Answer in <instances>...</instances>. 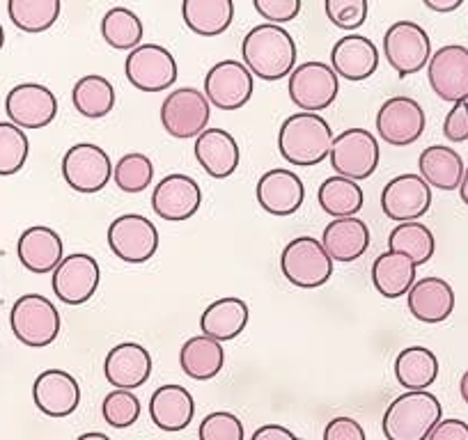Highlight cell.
<instances>
[{
    "mask_svg": "<svg viewBox=\"0 0 468 440\" xmlns=\"http://www.w3.org/2000/svg\"><path fill=\"white\" fill-rule=\"evenodd\" d=\"M418 170L420 177L425 179L430 188H439V191H457L462 186L463 179V165L459 152L445 145H431L422 150L420 159H418Z\"/></svg>",
    "mask_w": 468,
    "mask_h": 440,
    "instance_id": "cell-30",
    "label": "cell"
},
{
    "mask_svg": "<svg viewBox=\"0 0 468 440\" xmlns=\"http://www.w3.org/2000/svg\"><path fill=\"white\" fill-rule=\"evenodd\" d=\"M154 179V165H152L150 156L141 154V152H132L124 154L122 159L112 165V182L117 188L124 193H143Z\"/></svg>",
    "mask_w": 468,
    "mask_h": 440,
    "instance_id": "cell-40",
    "label": "cell"
},
{
    "mask_svg": "<svg viewBox=\"0 0 468 440\" xmlns=\"http://www.w3.org/2000/svg\"><path fill=\"white\" fill-rule=\"evenodd\" d=\"M388 250L390 253L407 255L416 267H422V264H427L434 257L436 239L430 227L422 225L420 220L399 223L388 235Z\"/></svg>",
    "mask_w": 468,
    "mask_h": 440,
    "instance_id": "cell-37",
    "label": "cell"
},
{
    "mask_svg": "<svg viewBox=\"0 0 468 440\" xmlns=\"http://www.w3.org/2000/svg\"><path fill=\"white\" fill-rule=\"evenodd\" d=\"M287 92H290L292 103L301 108V113L319 115V110H326L335 101L337 92H340V79L331 69V65L310 60L294 67Z\"/></svg>",
    "mask_w": 468,
    "mask_h": 440,
    "instance_id": "cell-7",
    "label": "cell"
},
{
    "mask_svg": "<svg viewBox=\"0 0 468 440\" xmlns=\"http://www.w3.org/2000/svg\"><path fill=\"white\" fill-rule=\"evenodd\" d=\"M322 246L333 262H356L370 248V227L358 215L335 218L324 227Z\"/></svg>",
    "mask_w": 468,
    "mask_h": 440,
    "instance_id": "cell-26",
    "label": "cell"
},
{
    "mask_svg": "<svg viewBox=\"0 0 468 440\" xmlns=\"http://www.w3.org/2000/svg\"><path fill=\"white\" fill-rule=\"evenodd\" d=\"M62 177L76 193H99L112 177V163L106 150L92 142H79L62 156Z\"/></svg>",
    "mask_w": 468,
    "mask_h": 440,
    "instance_id": "cell-12",
    "label": "cell"
},
{
    "mask_svg": "<svg viewBox=\"0 0 468 440\" xmlns=\"http://www.w3.org/2000/svg\"><path fill=\"white\" fill-rule=\"evenodd\" d=\"M179 365H182V372L188 379L209 381L223 370L225 351L216 340L196 335V338L184 342L182 351H179Z\"/></svg>",
    "mask_w": 468,
    "mask_h": 440,
    "instance_id": "cell-34",
    "label": "cell"
},
{
    "mask_svg": "<svg viewBox=\"0 0 468 440\" xmlns=\"http://www.w3.org/2000/svg\"><path fill=\"white\" fill-rule=\"evenodd\" d=\"M129 83L141 92H165L177 83V60L161 44H141L124 62Z\"/></svg>",
    "mask_w": 468,
    "mask_h": 440,
    "instance_id": "cell-9",
    "label": "cell"
},
{
    "mask_svg": "<svg viewBox=\"0 0 468 440\" xmlns=\"http://www.w3.org/2000/svg\"><path fill=\"white\" fill-rule=\"evenodd\" d=\"M427 118L420 103L411 97H390L377 113V133L386 145L409 147L425 133Z\"/></svg>",
    "mask_w": 468,
    "mask_h": 440,
    "instance_id": "cell-13",
    "label": "cell"
},
{
    "mask_svg": "<svg viewBox=\"0 0 468 440\" xmlns=\"http://www.w3.org/2000/svg\"><path fill=\"white\" fill-rule=\"evenodd\" d=\"M260 206L267 214L285 218V215L296 214L305 200V186L301 177L292 170L273 168L260 177L258 188H255Z\"/></svg>",
    "mask_w": 468,
    "mask_h": 440,
    "instance_id": "cell-20",
    "label": "cell"
},
{
    "mask_svg": "<svg viewBox=\"0 0 468 440\" xmlns=\"http://www.w3.org/2000/svg\"><path fill=\"white\" fill-rule=\"evenodd\" d=\"M324 10L340 30H356L367 21V0H326Z\"/></svg>",
    "mask_w": 468,
    "mask_h": 440,
    "instance_id": "cell-44",
    "label": "cell"
},
{
    "mask_svg": "<svg viewBox=\"0 0 468 440\" xmlns=\"http://www.w3.org/2000/svg\"><path fill=\"white\" fill-rule=\"evenodd\" d=\"M143 21L138 19L136 12L129 7H112L101 19V37L103 42L117 51H129L141 47L143 42Z\"/></svg>",
    "mask_w": 468,
    "mask_h": 440,
    "instance_id": "cell-38",
    "label": "cell"
},
{
    "mask_svg": "<svg viewBox=\"0 0 468 440\" xmlns=\"http://www.w3.org/2000/svg\"><path fill=\"white\" fill-rule=\"evenodd\" d=\"M328 161H331V168L335 170L337 177L363 182V179L372 177L379 168V141L367 129H346L340 136L333 138Z\"/></svg>",
    "mask_w": 468,
    "mask_h": 440,
    "instance_id": "cell-5",
    "label": "cell"
},
{
    "mask_svg": "<svg viewBox=\"0 0 468 440\" xmlns=\"http://www.w3.org/2000/svg\"><path fill=\"white\" fill-rule=\"evenodd\" d=\"M253 7L267 24L281 26L299 16L301 0H253Z\"/></svg>",
    "mask_w": 468,
    "mask_h": 440,
    "instance_id": "cell-45",
    "label": "cell"
},
{
    "mask_svg": "<svg viewBox=\"0 0 468 440\" xmlns=\"http://www.w3.org/2000/svg\"><path fill=\"white\" fill-rule=\"evenodd\" d=\"M384 56L402 79L418 74L431 60L430 35L413 21H398L384 35Z\"/></svg>",
    "mask_w": 468,
    "mask_h": 440,
    "instance_id": "cell-10",
    "label": "cell"
},
{
    "mask_svg": "<svg viewBox=\"0 0 468 440\" xmlns=\"http://www.w3.org/2000/svg\"><path fill=\"white\" fill-rule=\"evenodd\" d=\"M333 138L331 124L322 115L294 113L281 124L278 150L290 165L313 168L331 154Z\"/></svg>",
    "mask_w": 468,
    "mask_h": 440,
    "instance_id": "cell-2",
    "label": "cell"
},
{
    "mask_svg": "<svg viewBox=\"0 0 468 440\" xmlns=\"http://www.w3.org/2000/svg\"><path fill=\"white\" fill-rule=\"evenodd\" d=\"M431 206V188L420 174H399L390 179L381 191V211L395 223L420 220Z\"/></svg>",
    "mask_w": 468,
    "mask_h": 440,
    "instance_id": "cell-16",
    "label": "cell"
},
{
    "mask_svg": "<svg viewBox=\"0 0 468 440\" xmlns=\"http://www.w3.org/2000/svg\"><path fill=\"white\" fill-rule=\"evenodd\" d=\"M71 103L83 118L101 120L115 106V88L106 76L88 74L76 80L71 89Z\"/></svg>",
    "mask_w": 468,
    "mask_h": 440,
    "instance_id": "cell-36",
    "label": "cell"
},
{
    "mask_svg": "<svg viewBox=\"0 0 468 440\" xmlns=\"http://www.w3.org/2000/svg\"><path fill=\"white\" fill-rule=\"evenodd\" d=\"M53 294L65 305L88 303L99 289L101 282V268L92 255L74 253L67 255L60 267L53 271Z\"/></svg>",
    "mask_w": 468,
    "mask_h": 440,
    "instance_id": "cell-18",
    "label": "cell"
},
{
    "mask_svg": "<svg viewBox=\"0 0 468 440\" xmlns=\"http://www.w3.org/2000/svg\"><path fill=\"white\" fill-rule=\"evenodd\" d=\"M250 440H299V435L294 431H290L287 426L281 424H264L260 426L258 431L253 434Z\"/></svg>",
    "mask_w": 468,
    "mask_h": 440,
    "instance_id": "cell-49",
    "label": "cell"
},
{
    "mask_svg": "<svg viewBox=\"0 0 468 440\" xmlns=\"http://www.w3.org/2000/svg\"><path fill=\"white\" fill-rule=\"evenodd\" d=\"M246 69L262 80H281L294 71L296 42L282 26L260 24L241 42Z\"/></svg>",
    "mask_w": 468,
    "mask_h": 440,
    "instance_id": "cell-1",
    "label": "cell"
},
{
    "mask_svg": "<svg viewBox=\"0 0 468 440\" xmlns=\"http://www.w3.org/2000/svg\"><path fill=\"white\" fill-rule=\"evenodd\" d=\"M101 413L112 429H129L141 417V399L132 390H112L103 399Z\"/></svg>",
    "mask_w": 468,
    "mask_h": 440,
    "instance_id": "cell-42",
    "label": "cell"
},
{
    "mask_svg": "<svg viewBox=\"0 0 468 440\" xmlns=\"http://www.w3.org/2000/svg\"><path fill=\"white\" fill-rule=\"evenodd\" d=\"M5 113L19 129H44L56 120L58 99L47 85L21 83L7 92Z\"/></svg>",
    "mask_w": 468,
    "mask_h": 440,
    "instance_id": "cell-17",
    "label": "cell"
},
{
    "mask_svg": "<svg viewBox=\"0 0 468 440\" xmlns=\"http://www.w3.org/2000/svg\"><path fill=\"white\" fill-rule=\"evenodd\" d=\"M108 246L122 262L145 264L159 250V230L145 215L124 214L108 227Z\"/></svg>",
    "mask_w": 468,
    "mask_h": 440,
    "instance_id": "cell-11",
    "label": "cell"
},
{
    "mask_svg": "<svg viewBox=\"0 0 468 440\" xmlns=\"http://www.w3.org/2000/svg\"><path fill=\"white\" fill-rule=\"evenodd\" d=\"M443 420V406L436 394L404 393L386 408L384 429L386 440H427L434 426Z\"/></svg>",
    "mask_w": 468,
    "mask_h": 440,
    "instance_id": "cell-3",
    "label": "cell"
},
{
    "mask_svg": "<svg viewBox=\"0 0 468 440\" xmlns=\"http://www.w3.org/2000/svg\"><path fill=\"white\" fill-rule=\"evenodd\" d=\"M33 399L44 415L67 417L80 403L79 381L65 370H47L35 379Z\"/></svg>",
    "mask_w": 468,
    "mask_h": 440,
    "instance_id": "cell-23",
    "label": "cell"
},
{
    "mask_svg": "<svg viewBox=\"0 0 468 440\" xmlns=\"http://www.w3.org/2000/svg\"><path fill=\"white\" fill-rule=\"evenodd\" d=\"M443 136L445 141L454 142V145L468 141V101L452 103V108L445 115Z\"/></svg>",
    "mask_w": 468,
    "mask_h": 440,
    "instance_id": "cell-46",
    "label": "cell"
},
{
    "mask_svg": "<svg viewBox=\"0 0 468 440\" xmlns=\"http://www.w3.org/2000/svg\"><path fill=\"white\" fill-rule=\"evenodd\" d=\"M205 97L218 110H239L253 97V74L239 60H220L207 71Z\"/></svg>",
    "mask_w": 468,
    "mask_h": 440,
    "instance_id": "cell-14",
    "label": "cell"
},
{
    "mask_svg": "<svg viewBox=\"0 0 468 440\" xmlns=\"http://www.w3.org/2000/svg\"><path fill=\"white\" fill-rule=\"evenodd\" d=\"M459 195H462V202L468 206V165L463 170V179H462V186H459Z\"/></svg>",
    "mask_w": 468,
    "mask_h": 440,
    "instance_id": "cell-51",
    "label": "cell"
},
{
    "mask_svg": "<svg viewBox=\"0 0 468 440\" xmlns=\"http://www.w3.org/2000/svg\"><path fill=\"white\" fill-rule=\"evenodd\" d=\"M196 415L193 394L182 385H161L150 399V417L161 431H184Z\"/></svg>",
    "mask_w": 468,
    "mask_h": 440,
    "instance_id": "cell-29",
    "label": "cell"
},
{
    "mask_svg": "<svg viewBox=\"0 0 468 440\" xmlns=\"http://www.w3.org/2000/svg\"><path fill=\"white\" fill-rule=\"evenodd\" d=\"M427 440H468V424L462 420H441Z\"/></svg>",
    "mask_w": 468,
    "mask_h": 440,
    "instance_id": "cell-48",
    "label": "cell"
},
{
    "mask_svg": "<svg viewBox=\"0 0 468 440\" xmlns=\"http://www.w3.org/2000/svg\"><path fill=\"white\" fill-rule=\"evenodd\" d=\"M459 393H462V399H463V403H468V370L463 372L462 381H459Z\"/></svg>",
    "mask_w": 468,
    "mask_h": 440,
    "instance_id": "cell-52",
    "label": "cell"
},
{
    "mask_svg": "<svg viewBox=\"0 0 468 440\" xmlns=\"http://www.w3.org/2000/svg\"><path fill=\"white\" fill-rule=\"evenodd\" d=\"M379 67V48L370 37L363 35H346L335 42L331 48V69L335 71L337 79L351 80H367Z\"/></svg>",
    "mask_w": 468,
    "mask_h": 440,
    "instance_id": "cell-22",
    "label": "cell"
},
{
    "mask_svg": "<svg viewBox=\"0 0 468 440\" xmlns=\"http://www.w3.org/2000/svg\"><path fill=\"white\" fill-rule=\"evenodd\" d=\"M5 47V30H3V26H0V48Z\"/></svg>",
    "mask_w": 468,
    "mask_h": 440,
    "instance_id": "cell-54",
    "label": "cell"
},
{
    "mask_svg": "<svg viewBox=\"0 0 468 440\" xmlns=\"http://www.w3.org/2000/svg\"><path fill=\"white\" fill-rule=\"evenodd\" d=\"M16 255L19 262L24 264L26 271L37 273H53L60 262L65 259V244H62L60 235L47 225H33L19 236L16 244Z\"/></svg>",
    "mask_w": 468,
    "mask_h": 440,
    "instance_id": "cell-24",
    "label": "cell"
},
{
    "mask_svg": "<svg viewBox=\"0 0 468 440\" xmlns=\"http://www.w3.org/2000/svg\"><path fill=\"white\" fill-rule=\"evenodd\" d=\"M30 141L24 129L12 122H0V177H12L26 165Z\"/></svg>",
    "mask_w": 468,
    "mask_h": 440,
    "instance_id": "cell-41",
    "label": "cell"
},
{
    "mask_svg": "<svg viewBox=\"0 0 468 440\" xmlns=\"http://www.w3.org/2000/svg\"><path fill=\"white\" fill-rule=\"evenodd\" d=\"M317 202L324 214L335 218H354L363 209V188L358 182H351L345 177H328L324 179L317 191Z\"/></svg>",
    "mask_w": 468,
    "mask_h": 440,
    "instance_id": "cell-35",
    "label": "cell"
},
{
    "mask_svg": "<svg viewBox=\"0 0 468 440\" xmlns=\"http://www.w3.org/2000/svg\"><path fill=\"white\" fill-rule=\"evenodd\" d=\"M211 120V106L205 92L196 88H177L161 103V124L165 131L179 141L197 138L207 131Z\"/></svg>",
    "mask_w": 468,
    "mask_h": 440,
    "instance_id": "cell-8",
    "label": "cell"
},
{
    "mask_svg": "<svg viewBox=\"0 0 468 440\" xmlns=\"http://www.w3.org/2000/svg\"><path fill=\"white\" fill-rule=\"evenodd\" d=\"M76 440H111V438H108L106 434H101V431H88V434L79 435Z\"/></svg>",
    "mask_w": 468,
    "mask_h": 440,
    "instance_id": "cell-53",
    "label": "cell"
},
{
    "mask_svg": "<svg viewBox=\"0 0 468 440\" xmlns=\"http://www.w3.org/2000/svg\"><path fill=\"white\" fill-rule=\"evenodd\" d=\"M281 268L287 282L301 289H317L333 276V259L324 250L322 241L313 236H296L282 248Z\"/></svg>",
    "mask_w": 468,
    "mask_h": 440,
    "instance_id": "cell-6",
    "label": "cell"
},
{
    "mask_svg": "<svg viewBox=\"0 0 468 440\" xmlns=\"http://www.w3.org/2000/svg\"><path fill=\"white\" fill-rule=\"evenodd\" d=\"M395 379L409 393H422L439 379V358L425 347H409L395 358Z\"/></svg>",
    "mask_w": 468,
    "mask_h": 440,
    "instance_id": "cell-33",
    "label": "cell"
},
{
    "mask_svg": "<svg viewBox=\"0 0 468 440\" xmlns=\"http://www.w3.org/2000/svg\"><path fill=\"white\" fill-rule=\"evenodd\" d=\"M103 374L115 390H136L152 376V356L143 344L122 342L112 347L103 361Z\"/></svg>",
    "mask_w": 468,
    "mask_h": 440,
    "instance_id": "cell-21",
    "label": "cell"
},
{
    "mask_svg": "<svg viewBox=\"0 0 468 440\" xmlns=\"http://www.w3.org/2000/svg\"><path fill=\"white\" fill-rule=\"evenodd\" d=\"M202 204V188L188 174H168L161 179L152 193V209L161 220L179 223L197 214Z\"/></svg>",
    "mask_w": 468,
    "mask_h": 440,
    "instance_id": "cell-19",
    "label": "cell"
},
{
    "mask_svg": "<svg viewBox=\"0 0 468 440\" xmlns=\"http://www.w3.org/2000/svg\"><path fill=\"white\" fill-rule=\"evenodd\" d=\"M196 161L209 177L228 179L239 168V142L225 129H207L196 138Z\"/></svg>",
    "mask_w": 468,
    "mask_h": 440,
    "instance_id": "cell-25",
    "label": "cell"
},
{
    "mask_svg": "<svg viewBox=\"0 0 468 440\" xmlns=\"http://www.w3.org/2000/svg\"><path fill=\"white\" fill-rule=\"evenodd\" d=\"M324 440H367L366 429L354 417H333L324 429Z\"/></svg>",
    "mask_w": 468,
    "mask_h": 440,
    "instance_id": "cell-47",
    "label": "cell"
},
{
    "mask_svg": "<svg viewBox=\"0 0 468 440\" xmlns=\"http://www.w3.org/2000/svg\"><path fill=\"white\" fill-rule=\"evenodd\" d=\"M60 0H10L7 3V15L12 24L30 35L51 28L60 16Z\"/></svg>",
    "mask_w": 468,
    "mask_h": 440,
    "instance_id": "cell-39",
    "label": "cell"
},
{
    "mask_svg": "<svg viewBox=\"0 0 468 440\" xmlns=\"http://www.w3.org/2000/svg\"><path fill=\"white\" fill-rule=\"evenodd\" d=\"M409 312L422 323H441L452 314L454 291L443 278H420L407 294Z\"/></svg>",
    "mask_w": 468,
    "mask_h": 440,
    "instance_id": "cell-27",
    "label": "cell"
},
{
    "mask_svg": "<svg viewBox=\"0 0 468 440\" xmlns=\"http://www.w3.org/2000/svg\"><path fill=\"white\" fill-rule=\"evenodd\" d=\"M427 80L441 101H468V48L462 44H448L431 53Z\"/></svg>",
    "mask_w": 468,
    "mask_h": 440,
    "instance_id": "cell-15",
    "label": "cell"
},
{
    "mask_svg": "<svg viewBox=\"0 0 468 440\" xmlns=\"http://www.w3.org/2000/svg\"><path fill=\"white\" fill-rule=\"evenodd\" d=\"M418 267L399 253H381L372 264V285L384 299H399L409 294L418 280Z\"/></svg>",
    "mask_w": 468,
    "mask_h": 440,
    "instance_id": "cell-31",
    "label": "cell"
},
{
    "mask_svg": "<svg viewBox=\"0 0 468 440\" xmlns=\"http://www.w3.org/2000/svg\"><path fill=\"white\" fill-rule=\"evenodd\" d=\"M244 422L229 411H216L202 417L197 438L200 440H244Z\"/></svg>",
    "mask_w": 468,
    "mask_h": 440,
    "instance_id": "cell-43",
    "label": "cell"
},
{
    "mask_svg": "<svg viewBox=\"0 0 468 440\" xmlns=\"http://www.w3.org/2000/svg\"><path fill=\"white\" fill-rule=\"evenodd\" d=\"M425 7L431 12H441V15H448L462 7V0H425Z\"/></svg>",
    "mask_w": 468,
    "mask_h": 440,
    "instance_id": "cell-50",
    "label": "cell"
},
{
    "mask_svg": "<svg viewBox=\"0 0 468 440\" xmlns=\"http://www.w3.org/2000/svg\"><path fill=\"white\" fill-rule=\"evenodd\" d=\"M182 16L191 33L200 37H216L232 26L234 3L232 0H184Z\"/></svg>",
    "mask_w": 468,
    "mask_h": 440,
    "instance_id": "cell-32",
    "label": "cell"
},
{
    "mask_svg": "<svg viewBox=\"0 0 468 440\" xmlns=\"http://www.w3.org/2000/svg\"><path fill=\"white\" fill-rule=\"evenodd\" d=\"M10 326L21 344L30 349H44L58 340L62 319L47 296L24 294L12 305Z\"/></svg>",
    "mask_w": 468,
    "mask_h": 440,
    "instance_id": "cell-4",
    "label": "cell"
},
{
    "mask_svg": "<svg viewBox=\"0 0 468 440\" xmlns=\"http://www.w3.org/2000/svg\"><path fill=\"white\" fill-rule=\"evenodd\" d=\"M250 309L246 300L225 296V299L214 300L207 305V309L200 317V330L205 338L216 340V342H229L239 338L249 326Z\"/></svg>",
    "mask_w": 468,
    "mask_h": 440,
    "instance_id": "cell-28",
    "label": "cell"
}]
</instances>
